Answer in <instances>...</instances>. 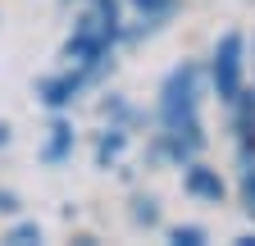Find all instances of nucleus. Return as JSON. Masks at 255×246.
Instances as JSON below:
<instances>
[{
	"mask_svg": "<svg viewBox=\"0 0 255 246\" xmlns=\"http://www.w3.org/2000/svg\"><path fill=\"white\" fill-rule=\"evenodd\" d=\"M205 64L182 59L159 82V150L173 164H191L205 150V123H201V91H205Z\"/></svg>",
	"mask_w": 255,
	"mask_h": 246,
	"instance_id": "nucleus-1",
	"label": "nucleus"
},
{
	"mask_svg": "<svg viewBox=\"0 0 255 246\" xmlns=\"http://www.w3.org/2000/svg\"><path fill=\"white\" fill-rule=\"evenodd\" d=\"M119 41H123L119 0H91V9L78 18V27L69 32V41H64V59L96 82V78L114 64V46Z\"/></svg>",
	"mask_w": 255,
	"mask_h": 246,
	"instance_id": "nucleus-2",
	"label": "nucleus"
},
{
	"mask_svg": "<svg viewBox=\"0 0 255 246\" xmlns=\"http://www.w3.org/2000/svg\"><path fill=\"white\" fill-rule=\"evenodd\" d=\"M246 37L242 32H223L205 59V78H210V91L223 101V105H233L242 91H246Z\"/></svg>",
	"mask_w": 255,
	"mask_h": 246,
	"instance_id": "nucleus-3",
	"label": "nucleus"
},
{
	"mask_svg": "<svg viewBox=\"0 0 255 246\" xmlns=\"http://www.w3.org/2000/svg\"><path fill=\"white\" fill-rule=\"evenodd\" d=\"M182 192L191 201H205V205H223V196H228V182H223L219 169L201 164V160H191L182 164Z\"/></svg>",
	"mask_w": 255,
	"mask_h": 246,
	"instance_id": "nucleus-4",
	"label": "nucleus"
},
{
	"mask_svg": "<svg viewBox=\"0 0 255 246\" xmlns=\"http://www.w3.org/2000/svg\"><path fill=\"white\" fill-rule=\"evenodd\" d=\"M87 82H91V78H87L82 69H73V64H69V69L55 73V78H41L37 96H41V105H46V110H55V114H59V110H69V105L78 101V91H82Z\"/></svg>",
	"mask_w": 255,
	"mask_h": 246,
	"instance_id": "nucleus-5",
	"label": "nucleus"
},
{
	"mask_svg": "<svg viewBox=\"0 0 255 246\" xmlns=\"http://www.w3.org/2000/svg\"><path fill=\"white\" fill-rule=\"evenodd\" d=\"M73 146H78L73 123H69V119H55V123H50V137H46V146H41V160H46L50 169H59V164L73 160Z\"/></svg>",
	"mask_w": 255,
	"mask_h": 246,
	"instance_id": "nucleus-6",
	"label": "nucleus"
},
{
	"mask_svg": "<svg viewBox=\"0 0 255 246\" xmlns=\"http://www.w3.org/2000/svg\"><path fill=\"white\" fill-rule=\"evenodd\" d=\"M123 146H128V128H123V123H110V128L96 137V164L110 169V164L123 155Z\"/></svg>",
	"mask_w": 255,
	"mask_h": 246,
	"instance_id": "nucleus-7",
	"label": "nucleus"
},
{
	"mask_svg": "<svg viewBox=\"0 0 255 246\" xmlns=\"http://www.w3.org/2000/svg\"><path fill=\"white\" fill-rule=\"evenodd\" d=\"M5 242H9V246H37V242H41V224H37V219H18V224L5 233Z\"/></svg>",
	"mask_w": 255,
	"mask_h": 246,
	"instance_id": "nucleus-8",
	"label": "nucleus"
},
{
	"mask_svg": "<svg viewBox=\"0 0 255 246\" xmlns=\"http://www.w3.org/2000/svg\"><path fill=\"white\" fill-rule=\"evenodd\" d=\"M169 242H173V246H205L210 233H205L201 224H178V228H169Z\"/></svg>",
	"mask_w": 255,
	"mask_h": 246,
	"instance_id": "nucleus-9",
	"label": "nucleus"
},
{
	"mask_svg": "<svg viewBox=\"0 0 255 246\" xmlns=\"http://www.w3.org/2000/svg\"><path fill=\"white\" fill-rule=\"evenodd\" d=\"M132 224H141V228H155L159 224V201L155 196H137L132 201Z\"/></svg>",
	"mask_w": 255,
	"mask_h": 246,
	"instance_id": "nucleus-10",
	"label": "nucleus"
},
{
	"mask_svg": "<svg viewBox=\"0 0 255 246\" xmlns=\"http://www.w3.org/2000/svg\"><path fill=\"white\" fill-rule=\"evenodd\" d=\"M237 196H242V210L255 219V164H242V178H237Z\"/></svg>",
	"mask_w": 255,
	"mask_h": 246,
	"instance_id": "nucleus-11",
	"label": "nucleus"
},
{
	"mask_svg": "<svg viewBox=\"0 0 255 246\" xmlns=\"http://www.w3.org/2000/svg\"><path fill=\"white\" fill-rule=\"evenodd\" d=\"M173 5H178V0H132V9H137L141 18H150V27H155L159 18H164V14H169Z\"/></svg>",
	"mask_w": 255,
	"mask_h": 246,
	"instance_id": "nucleus-12",
	"label": "nucleus"
},
{
	"mask_svg": "<svg viewBox=\"0 0 255 246\" xmlns=\"http://www.w3.org/2000/svg\"><path fill=\"white\" fill-rule=\"evenodd\" d=\"M0 214H18V196L0 187Z\"/></svg>",
	"mask_w": 255,
	"mask_h": 246,
	"instance_id": "nucleus-13",
	"label": "nucleus"
},
{
	"mask_svg": "<svg viewBox=\"0 0 255 246\" xmlns=\"http://www.w3.org/2000/svg\"><path fill=\"white\" fill-rule=\"evenodd\" d=\"M237 246H255V233H242V237H237Z\"/></svg>",
	"mask_w": 255,
	"mask_h": 246,
	"instance_id": "nucleus-14",
	"label": "nucleus"
},
{
	"mask_svg": "<svg viewBox=\"0 0 255 246\" xmlns=\"http://www.w3.org/2000/svg\"><path fill=\"white\" fill-rule=\"evenodd\" d=\"M0 146H9V123H0Z\"/></svg>",
	"mask_w": 255,
	"mask_h": 246,
	"instance_id": "nucleus-15",
	"label": "nucleus"
},
{
	"mask_svg": "<svg viewBox=\"0 0 255 246\" xmlns=\"http://www.w3.org/2000/svg\"><path fill=\"white\" fill-rule=\"evenodd\" d=\"M251 69H255V41H251Z\"/></svg>",
	"mask_w": 255,
	"mask_h": 246,
	"instance_id": "nucleus-16",
	"label": "nucleus"
},
{
	"mask_svg": "<svg viewBox=\"0 0 255 246\" xmlns=\"http://www.w3.org/2000/svg\"><path fill=\"white\" fill-rule=\"evenodd\" d=\"M64 5H69V0H64Z\"/></svg>",
	"mask_w": 255,
	"mask_h": 246,
	"instance_id": "nucleus-17",
	"label": "nucleus"
}]
</instances>
